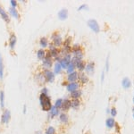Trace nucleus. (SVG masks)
I'll return each instance as SVG.
<instances>
[{
  "mask_svg": "<svg viewBox=\"0 0 134 134\" xmlns=\"http://www.w3.org/2000/svg\"><path fill=\"white\" fill-rule=\"evenodd\" d=\"M39 103L41 106V108L43 111L48 112L50 111L52 108V105H51V98L47 95L45 94H41L39 96Z\"/></svg>",
  "mask_w": 134,
  "mask_h": 134,
  "instance_id": "f257e3e1",
  "label": "nucleus"
},
{
  "mask_svg": "<svg viewBox=\"0 0 134 134\" xmlns=\"http://www.w3.org/2000/svg\"><path fill=\"white\" fill-rule=\"evenodd\" d=\"M71 61H72V56H71L70 54H64V56L62 59H60L59 64H60L62 68L66 69L68 65H69V64L71 63Z\"/></svg>",
  "mask_w": 134,
  "mask_h": 134,
  "instance_id": "f03ea898",
  "label": "nucleus"
},
{
  "mask_svg": "<svg viewBox=\"0 0 134 134\" xmlns=\"http://www.w3.org/2000/svg\"><path fill=\"white\" fill-rule=\"evenodd\" d=\"M88 26L90 28L91 30L95 31L96 33L99 32V25L97 23V22L96 20H93V19H90V20L88 21Z\"/></svg>",
  "mask_w": 134,
  "mask_h": 134,
  "instance_id": "7ed1b4c3",
  "label": "nucleus"
},
{
  "mask_svg": "<svg viewBox=\"0 0 134 134\" xmlns=\"http://www.w3.org/2000/svg\"><path fill=\"white\" fill-rule=\"evenodd\" d=\"M43 74L47 82H53L54 80H55V73H52L50 70L45 69L43 72Z\"/></svg>",
  "mask_w": 134,
  "mask_h": 134,
  "instance_id": "20e7f679",
  "label": "nucleus"
},
{
  "mask_svg": "<svg viewBox=\"0 0 134 134\" xmlns=\"http://www.w3.org/2000/svg\"><path fill=\"white\" fill-rule=\"evenodd\" d=\"M11 119V113L9 110H5L3 114H2V118H1V123L3 124H7L9 123Z\"/></svg>",
  "mask_w": 134,
  "mask_h": 134,
  "instance_id": "39448f33",
  "label": "nucleus"
},
{
  "mask_svg": "<svg viewBox=\"0 0 134 134\" xmlns=\"http://www.w3.org/2000/svg\"><path fill=\"white\" fill-rule=\"evenodd\" d=\"M52 39H53V44L54 46L56 47L62 45V38L60 35H57L56 33H55L52 35Z\"/></svg>",
  "mask_w": 134,
  "mask_h": 134,
  "instance_id": "423d86ee",
  "label": "nucleus"
},
{
  "mask_svg": "<svg viewBox=\"0 0 134 134\" xmlns=\"http://www.w3.org/2000/svg\"><path fill=\"white\" fill-rule=\"evenodd\" d=\"M0 16L2 17V19H3L6 22H7V23L10 22V18H9V15L7 14V12L4 9L3 7H1V6H0Z\"/></svg>",
  "mask_w": 134,
  "mask_h": 134,
  "instance_id": "0eeeda50",
  "label": "nucleus"
},
{
  "mask_svg": "<svg viewBox=\"0 0 134 134\" xmlns=\"http://www.w3.org/2000/svg\"><path fill=\"white\" fill-rule=\"evenodd\" d=\"M79 87H80V84L78 82H72V83H69L67 85V90L72 93L73 91L78 90Z\"/></svg>",
  "mask_w": 134,
  "mask_h": 134,
  "instance_id": "6e6552de",
  "label": "nucleus"
},
{
  "mask_svg": "<svg viewBox=\"0 0 134 134\" xmlns=\"http://www.w3.org/2000/svg\"><path fill=\"white\" fill-rule=\"evenodd\" d=\"M72 107V101L69 99H64L63 100V104H62V107L61 109L63 111H68Z\"/></svg>",
  "mask_w": 134,
  "mask_h": 134,
  "instance_id": "1a4fd4ad",
  "label": "nucleus"
},
{
  "mask_svg": "<svg viewBox=\"0 0 134 134\" xmlns=\"http://www.w3.org/2000/svg\"><path fill=\"white\" fill-rule=\"evenodd\" d=\"M78 75H79V73H78L77 72L74 71L73 73H70L68 75L67 80H68L70 83H72V82H76V80H78Z\"/></svg>",
  "mask_w": 134,
  "mask_h": 134,
  "instance_id": "9d476101",
  "label": "nucleus"
},
{
  "mask_svg": "<svg viewBox=\"0 0 134 134\" xmlns=\"http://www.w3.org/2000/svg\"><path fill=\"white\" fill-rule=\"evenodd\" d=\"M67 17H68V11L67 9H62L58 12V18L60 19V20L64 21L65 19H67Z\"/></svg>",
  "mask_w": 134,
  "mask_h": 134,
  "instance_id": "9b49d317",
  "label": "nucleus"
},
{
  "mask_svg": "<svg viewBox=\"0 0 134 134\" xmlns=\"http://www.w3.org/2000/svg\"><path fill=\"white\" fill-rule=\"evenodd\" d=\"M78 80H80L81 83H87L89 81V78L84 73H80L78 75Z\"/></svg>",
  "mask_w": 134,
  "mask_h": 134,
  "instance_id": "f8f14e48",
  "label": "nucleus"
},
{
  "mask_svg": "<svg viewBox=\"0 0 134 134\" xmlns=\"http://www.w3.org/2000/svg\"><path fill=\"white\" fill-rule=\"evenodd\" d=\"M85 70H86V72H87L89 74L94 73V63H92V62L88 63L86 64V66H85Z\"/></svg>",
  "mask_w": 134,
  "mask_h": 134,
  "instance_id": "ddd939ff",
  "label": "nucleus"
},
{
  "mask_svg": "<svg viewBox=\"0 0 134 134\" xmlns=\"http://www.w3.org/2000/svg\"><path fill=\"white\" fill-rule=\"evenodd\" d=\"M35 79H36V80H37L39 83L40 84H44L47 80H46V79H45V76H44L43 73H38L36 76H35Z\"/></svg>",
  "mask_w": 134,
  "mask_h": 134,
  "instance_id": "4468645a",
  "label": "nucleus"
},
{
  "mask_svg": "<svg viewBox=\"0 0 134 134\" xmlns=\"http://www.w3.org/2000/svg\"><path fill=\"white\" fill-rule=\"evenodd\" d=\"M15 44H16V36L14 34H12L9 39V46H10L11 49H13L15 47Z\"/></svg>",
  "mask_w": 134,
  "mask_h": 134,
  "instance_id": "2eb2a0df",
  "label": "nucleus"
},
{
  "mask_svg": "<svg viewBox=\"0 0 134 134\" xmlns=\"http://www.w3.org/2000/svg\"><path fill=\"white\" fill-rule=\"evenodd\" d=\"M42 66L47 69V70H49V68L52 66V60L51 59H47L45 58L43 60V63H42Z\"/></svg>",
  "mask_w": 134,
  "mask_h": 134,
  "instance_id": "dca6fc26",
  "label": "nucleus"
},
{
  "mask_svg": "<svg viewBox=\"0 0 134 134\" xmlns=\"http://www.w3.org/2000/svg\"><path fill=\"white\" fill-rule=\"evenodd\" d=\"M59 119H60L61 123H68V122H69L68 114L65 113H62L59 114Z\"/></svg>",
  "mask_w": 134,
  "mask_h": 134,
  "instance_id": "f3484780",
  "label": "nucleus"
},
{
  "mask_svg": "<svg viewBox=\"0 0 134 134\" xmlns=\"http://www.w3.org/2000/svg\"><path fill=\"white\" fill-rule=\"evenodd\" d=\"M9 13H10V15L14 17L15 19H19V18H20V14L18 13V11L16 10V8L11 7L10 9H9Z\"/></svg>",
  "mask_w": 134,
  "mask_h": 134,
  "instance_id": "a211bd4d",
  "label": "nucleus"
},
{
  "mask_svg": "<svg viewBox=\"0 0 134 134\" xmlns=\"http://www.w3.org/2000/svg\"><path fill=\"white\" fill-rule=\"evenodd\" d=\"M106 125L107 128L109 129H112L115 125V121H114V118H108L106 121Z\"/></svg>",
  "mask_w": 134,
  "mask_h": 134,
  "instance_id": "6ab92c4d",
  "label": "nucleus"
},
{
  "mask_svg": "<svg viewBox=\"0 0 134 134\" xmlns=\"http://www.w3.org/2000/svg\"><path fill=\"white\" fill-rule=\"evenodd\" d=\"M37 56L39 60H44V59H45V56H46V51L44 50V49H39V50H38Z\"/></svg>",
  "mask_w": 134,
  "mask_h": 134,
  "instance_id": "aec40b11",
  "label": "nucleus"
},
{
  "mask_svg": "<svg viewBox=\"0 0 134 134\" xmlns=\"http://www.w3.org/2000/svg\"><path fill=\"white\" fill-rule=\"evenodd\" d=\"M49 112H50V114H51V116H52V117L57 116V115L59 114V109H58V108H56V107L55 106H52V108L50 109V111H49ZM50 114H49V115H50Z\"/></svg>",
  "mask_w": 134,
  "mask_h": 134,
  "instance_id": "412c9836",
  "label": "nucleus"
},
{
  "mask_svg": "<svg viewBox=\"0 0 134 134\" xmlns=\"http://www.w3.org/2000/svg\"><path fill=\"white\" fill-rule=\"evenodd\" d=\"M122 85L124 89H129L131 87V80H129L128 78H124L123 81H122Z\"/></svg>",
  "mask_w": 134,
  "mask_h": 134,
  "instance_id": "4be33fe9",
  "label": "nucleus"
},
{
  "mask_svg": "<svg viewBox=\"0 0 134 134\" xmlns=\"http://www.w3.org/2000/svg\"><path fill=\"white\" fill-rule=\"evenodd\" d=\"M3 75H4L3 59H2V56H1V55H0V80H3Z\"/></svg>",
  "mask_w": 134,
  "mask_h": 134,
  "instance_id": "5701e85b",
  "label": "nucleus"
},
{
  "mask_svg": "<svg viewBox=\"0 0 134 134\" xmlns=\"http://www.w3.org/2000/svg\"><path fill=\"white\" fill-rule=\"evenodd\" d=\"M39 44H40V46L41 47H46L48 45V39H47V38H45V37H43V38H41L40 39V40H39Z\"/></svg>",
  "mask_w": 134,
  "mask_h": 134,
  "instance_id": "b1692460",
  "label": "nucleus"
},
{
  "mask_svg": "<svg viewBox=\"0 0 134 134\" xmlns=\"http://www.w3.org/2000/svg\"><path fill=\"white\" fill-rule=\"evenodd\" d=\"M80 96H81V91H80V90L73 91V92L71 93V97H73V99H79V97H80Z\"/></svg>",
  "mask_w": 134,
  "mask_h": 134,
  "instance_id": "393cba45",
  "label": "nucleus"
},
{
  "mask_svg": "<svg viewBox=\"0 0 134 134\" xmlns=\"http://www.w3.org/2000/svg\"><path fill=\"white\" fill-rule=\"evenodd\" d=\"M74 69H75V65H74V64L71 61V63L69 64V65H68V67L66 68L67 70V73L70 74L72 73H73L74 72Z\"/></svg>",
  "mask_w": 134,
  "mask_h": 134,
  "instance_id": "a878e982",
  "label": "nucleus"
},
{
  "mask_svg": "<svg viewBox=\"0 0 134 134\" xmlns=\"http://www.w3.org/2000/svg\"><path fill=\"white\" fill-rule=\"evenodd\" d=\"M80 100L79 99H73V100H72V107L73 108V109H78L79 106H80Z\"/></svg>",
  "mask_w": 134,
  "mask_h": 134,
  "instance_id": "bb28decb",
  "label": "nucleus"
},
{
  "mask_svg": "<svg viewBox=\"0 0 134 134\" xmlns=\"http://www.w3.org/2000/svg\"><path fill=\"white\" fill-rule=\"evenodd\" d=\"M73 55H74V57L79 58V59H82V57H83V53H82V51L80 50V49H79L77 51H74Z\"/></svg>",
  "mask_w": 134,
  "mask_h": 134,
  "instance_id": "cd10ccee",
  "label": "nucleus"
},
{
  "mask_svg": "<svg viewBox=\"0 0 134 134\" xmlns=\"http://www.w3.org/2000/svg\"><path fill=\"white\" fill-rule=\"evenodd\" d=\"M0 106L2 108L5 106V93L4 91H0Z\"/></svg>",
  "mask_w": 134,
  "mask_h": 134,
  "instance_id": "c85d7f7f",
  "label": "nucleus"
},
{
  "mask_svg": "<svg viewBox=\"0 0 134 134\" xmlns=\"http://www.w3.org/2000/svg\"><path fill=\"white\" fill-rule=\"evenodd\" d=\"M61 70H62V67H61L60 64L59 63H56L55 64V73L58 74L61 73Z\"/></svg>",
  "mask_w": 134,
  "mask_h": 134,
  "instance_id": "c756f323",
  "label": "nucleus"
},
{
  "mask_svg": "<svg viewBox=\"0 0 134 134\" xmlns=\"http://www.w3.org/2000/svg\"><path fill=\"white\" fill-rule=\"evenodd\" d=\"M46 133L47 134H56V129L52 126H49V127L47 128L46 130Z\"/></svg>",
  "mask_w": 134,
  "mask_h": 134,
  "instance_id": "7c9ffc66",
  "label": "nucleus"
},
{
  "mask_svg": "<svg viewBox=\"0 0 134 134\" xmlns=\"http://www.w3.org/2000/svg\"><path fill=\"white\" fill-rule=\"evenodd\" d=\"M62 104H63V99L59 98V99H57V100L56 101L55 106L56 107V108H58V109H60L61 107H62Z\"/></svg>",
  "mask_w": 134,
  "mask_h": 134,
  "instance_id": "2f4dec72",
  "label": "nucleus"
},
{
  "mask_svg": "<svg viewBox=\"0 0 134 134\" xmlns=\"http://www.w3.org/2000/svg\"><path fill=\"white\" fill-rule=\"evenodd\" d=\"M117 114V111L115 108H112V110H111V115L112 116H115Z\"/></svg>",
  "mask_w": 134,
  "mask_h": 134,
  "instance_id": "473e14b6",
  "label": "nucleus"
},
{
  "mask_svg": "<svg viewBox=\"0 0 134 134\" xmlns=\"http://www.w3.org/2000/svg\"><path fill=\"white\" fill-rule=\"evenodd\" d=\"M41 94H45V95H47L48 94V89H47L46 87H44L41 90Z\"/></svg>",
  "mask_w": 134,
  "mask_h": 134,
  "instance_id": "72a5a7b5",
  "label": "nucleus"
},
{
  "mask_svg": "<svg viewBox=\"0 0 134 134\" xmlns=\"http://www.w3.org/2000/svg\"><path fill=\"white\" fill-rule=\"evenodd\" d=\"M11 6H12V7L15 8L17 6V2L15 1V0H11Z\"/></svg>",
  "mask_w": 134,
  "mask_h": 134,
  "instance_id": "f704fd0d",
  "label": "nucleus"
},
{
  "mask_svg": "<svg viewBox=\"0 0 134 134\" xmlns=\"http://www.w3.org/2000/svg\"><path fill=\"white\" fill-rule=\"evenodd\" d=\"M106 72L109 71V56L107 57L106 59Z\"/></svg>",
  "mask_w": 134,
  "mask_h": 134,
  "instance_id": "c9c22d12",
  "label": "nucleus"
},
{
  "mask_svg": "<svg viewBox=\"0 0 134 134\" xmlns=\"http://www.w3.org/2000/svg\"><path fill=\"white\" fill-rule=\"evenodd\" d=\"M84 7H87V5H82V6H80L78 8V11H80V10H82V9H84Z\"/></svg>",
  "mask_w": 134,
  "mask_h": 134,
  "instance_id": "e433bc0d",
  "label": "nucleus"
},
{
  "mask_svg": "<svg viewBox=\"0 0 134 134\" xmlns=\"http://www.w3.org/2000/svg\"><path fill=\"white\" fill-rule=\"evenodd\" d=\"M114 126H116V131H120V127H119V125H118V124L115 123V125H114Z\"/></svg>",
  "mask_w": 134,
  "mask_h": 134,
  "instance_id": "4c0bfd02",
  "label": "nucleus"
},
{
  "mask_svg": "<svg viewBox=\"0 0 134 134\" xmlns=\"http://www.w3.org/2000/svg\"><path fill=\"white\" fill-rule=\"evenodd\" d=\"M104 77H105V73H102V76H101V80H102V81L104 80Z\"/></svg>",
  "mask_w": 134,
  "mask_h": 134,
  "instance_id": "58836bf2",
  "label": "nucleus"
},
{
  "mask_svg": "<svg viewBox=\"0 0 134 134\" xmlns=\"http://www.w3.org/2000/svg\"><path fill=\"white\" fill-rule=\"evenodd\" d=\"M35 134H42V131H36V132H35Z\"/></svg>",
  "mask_w": 134,
  "mask_h": 134,
  "instance_id": "ea45409f",
  "label": "nucleus"
},
{
  "mask_svg": "<svg viewBox=\"0 0 134 134\" xmlns=\"http://www.w3.org/2000/svg\"><path fill=\"white\" fill-rule=\"evenodd\" d=\"M26 111H27L26 106H24V107H23V113H26Z\"/></svg>",
  "mask_w": 134,
  "mask_h": 134,
  "instance_id": "a19ab883",
  "label": "nucleus"
},
{
  "mask_svg": "<svg viewBox=\"0 0 134 134\" xmlns=\"http://www.w3.org/2000/svg\"><path fill=\"white\" fill-rule=\"evenodd\" d=\"M133 117H134V108H133Z\"/></svg>",
  "mask_w": 134,
  "mask_h": 134,
  "instance_id": "79ce46f5",
  "label": "nucleus"
},
{
  "mask_svg": "<svg viewBox=\"0 0 134 134\" xmlns=\"http://www.w3.org/2000/svg\"><path fill=\"white\" fill-rule=\"evenodd\" d=\"M133 101H134V98H133Z\"/></svg>",
  "mask_w": 134,
  "mask_h": 134,
  "instance_id": "37998d69",
  "label": "nucleus"
},
{
  "mask_svg": "<svg viewBox=\"0 0 134 134\" xmlns=\"http://www.w3.org/2000/svg\"><path fill=\"white\" fill-rule=\"evenodd\" d=\"M45 134H47V133H45Z\"/></svg>",
  "mask_w": 134,
  "mask_h": 134,
  "instance_id": "c03bdc74",
  "label": "nucleus"
}]
</instances>
